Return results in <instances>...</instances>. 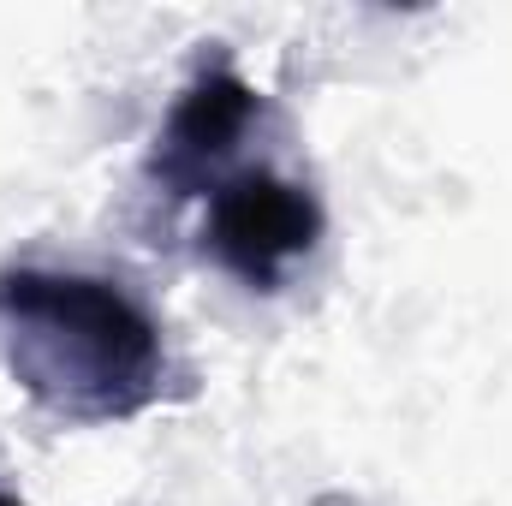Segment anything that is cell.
Masks as SVG:
<instances>
[{
    "label": "cell",
    "instance_id": "4",
    "mask_svg": "<svg viewBox=\"0 0 512 506\" xmlns=\"http://www.w3.org/2000/svg\"><path fill=\"white\" fill-rule=\"evenodd\" d=\"M0 506H24V501H12V495H0Z\"/></svg>",
    "mask_w": 512,
    "mask_h": 506
},
{
    "label": "cell",
    "instance_id": "1",
    "mask_svg": "<svg viewBox=\"0 0 512 506\" xmlns=\"http://www.w3.org/2000/svg\"><path fill=\"white\" fill-rule=\"evenodd\" d=\"M0 370L78 429L131 423L191 393L161 316L126 280L42 262L0 268Z\"/></svg>",
    "mask_w": 512,
    "mask_h": 506
},
{
    "label": "cell",
    "instance_id": "2",
    "mask_svg": "<svg viewBox=\"0 0 512 506\" xmlns=\"http://www.w3.org/2000/svg\"><path fill=\"white\" fill-rule=\"evenodd\" d=\"M191 203H203V256H215V268H227L245 292L292 286V274L322 251L328 233L316 185L262 155L221 167Z\"/></svg>",
    "mask_w": 512,
    "mask_h": 506
},
{
    "label": "cell",
    "instance_id": "3",
    "mask_svg": "<svg viewBox=\"0 0 512 506\" xmlns=\"http://www.w3.org/2000/svg\"><path fill=\"white\" fill-rule=\"evenodd\" d=\"M262 126H268L262 90L227 54L203 60L185 78V90L173 96L167 120H161L155 143H149V161H143L149 191L167 197V203H191L221 167H233L239 155H251Z\"/></svg>",
    "mask_w": 512,
    "mask_h": 506
}]
</instances>
